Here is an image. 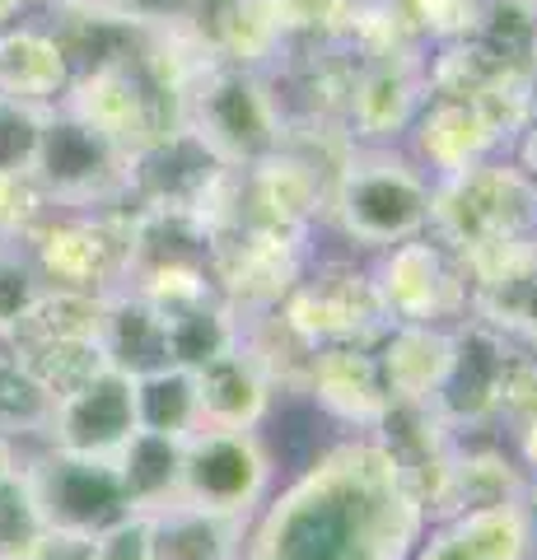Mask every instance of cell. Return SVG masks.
I'll list each match as a JSON object with an SVG mask.
<instances>
[{"instance_id": "1", "label": "cell", "mask_w": 537, "mask_h": 560, "mask_svg": "<svg viewBox=\"0 0 537 560\" xmlns=\"http://www.w3.org/2000/svg\"><path fill=\"white\" fill-rule=\"evenodd\" d=\"M421 504L378 440H351L304 471L257 523L244 560H407Z\"/></svg>"}, {"instance_id": "2", "label": "cell", "mask_w": 537, "mask_h": 560, "mask_svg": "<svg viewBox=\"0 0 537 560\" xmlns=\"http://www.w3.org/2000/svg\"><path fill=\"white\" fill-rule=\"evenodd\" d=\"M430 230L458 261L495 243L537 234V187L524 168L481 160L430 187Z\"/></svg>"}, {"instance_id": "3", "label": "cell", "mask_w": 537, "mask_h": 560, "mask_svg": "<svg viewBox=\"0 0 537 560\" xmlns=\"http://www.w3.org/2000/svg\"><path fill=\"white\" fill-rule=\"evenodd\" d=\"M183 127L192 131L211 160L224 168H253L281 150L285 121L271 98V84L257 70L215 61L183 94Z\"/></svg>"}, {"instance_id": "4", "label": "cell", "mask_w": 537, "mask_h": 560, "mask_svg": "<svg viewBox=\"0 0 537 560\" xmlns=\"http://www.w3.org/2000/svg\"><path fill=\"white\" fill-rule=\"evenodd\" d=\"M327 210L365 248H393L430 224V183L393 150H346Z\"/></svg>"}, {"instance_id": "5", "label": "cell", "mask_w": 537, "mask_h": 560, "mask_svg": "<svg viewBox=\"0 0 537 560\" xmlns=\"http://www.w3.org/2000/svg\"><path fill=\"white\" fill-rule=\"evenodd\" d=\"M127 230L131 201L108 210H51L24 234L47 290L108 300L127 285Z\"/></svg>"}, {"instance_id": "6", "label": "cell", "mask_w": 537, "mask_h": 560, "mask_svg": "<svg viewBox=\"0 0 537 560\" xmlns=\"http://www.w3.org/2000/svg\"><path fill=\"white\" fill-rule=\"evenodd\" d=\"M57 108L66 117H75L80 127H90L94 136L113 140L117 150H141L154 136H164L173 127H183V103L168 98L154 84L136 57L98 61L71 75Z\"/></svg>"}, {"instance_id": "7", "label": "cell", "mask_w": 537, "mask_h": 560, "mask_svg": "<svg viewBox=\"0 0 537 560\" xmlns=\"http://www.w3.org/2000/svg\"><path fill=\"white\" fill-rule=\"evenodd\" d=\"M127 150L80 127L75 117L51 108L43 150L33 164V183L51 210H108L127 206Z\"/></svg>"}, {"instance_id": "8", "label": "cell", "mask_w": 537, "mask_h": 560, "mask_svg": "<svg viewBox=\"0 0 537 560\" xmlns=\"http://www.w3.org/2000/svg\"><path fill=\"white\" fill-rule=\"evenodd\" d=\"M24 477L33 486V495H38V510L47 518V528L61 533V537L90 541L94 533L108 528V523L131 514L122 477H117V463L71 458V453L33 444L28 463H24Z\"/></svg>"}, {"instance_id": "9", "label": "cell", "mask_w": 537, "mask_h": 560, "mask_svg": "<svg viewBox=\"0 0 537 560\" xmlns=\"http://www.w3.org/2000/svg\"><path fill=\"white\" fill-rule=\"evenodd\" d=\"M271 481V458L253 430H197L183 440L178 504L248 518Z\"/></svg>"}, {"instance_id": "10", "label": "cell", "mask_w": 537, "mask_h": 560, "mask_svg": "<svg viewBox=\"0 0 537 560\" xmlns=\"http://www.w3.org/2000/svg\"><path fill=\"white\" fill-rule=\"evenodd\" d=\"M136 434H141V411H136V374L103 364L98 374L75 383L71 393L51 401L43 448L71 453V458L117 463Z\"/></svg>"}, {"instance_id": "11", "label": "cell", "mask_w": 537, "mask_h": 560, "mask_svg": "<svg viewBox=\"0 0 537 560\" xmlns=\"http://www.w3.org/2000/svg\"><path fill=\"white\" fill-rule=\"evenodd\" d=\"M304 234L281 230V224L244 220L234 230L215 234L211 276L224 304L234 313H262L276 308L285 294L304 280Z\"/></svg>"}, {"instance_id": "12", "label": "cell", "mask_w": 537, "mask_h": 560, "mask_svg": "<svg viewBox=\"0 0 537 560\" xmlns=\"http://www.w3.org/2000/svg\"><path fill=\"white\" fill-rule=\"evenodd\" d=\"M276 308H281V318L314 350L318 346H370L393 327L384 300H378L374 276H360L351 267H323L314 280H300Z\"/></svg>"}, {"instance_id": "13", "label": "cell", "mask_w": 537, "mask_h": 560, "mask_svg": "<svg viewBox=\"0 0 537 560\" xmlns=\"http://www.w3.org/2000/svg\"><path fill=\"white\" fill-rule=\"evenodd\" d=\"M388 323H440L467 304V276L440 238H407L374 276Z\"/></svg>"}, {"instance_id": "14", "label": "cell", "mask_w": 537, "mask_h": 560, "mask_svg": "<svg viewBox=\"0 0 537 560\" xmlns=\"http://www.w3.org/2000/svg\"><path fill=\"white\" fill-rule=\"evenodd\" d=\"M337 168L308 160L300 150H271L262 164L244 168V220L281 224V230L304 234V224L327 206Z\"/></svg>"}, {"instance_id": "15", "label": "cell", "mask_w": 537, "mask_h": 560, "mask_svg": "<svg viewBox=\"0 0 537 560\" xmlns=\"http://www.w3.org/2000/svg\"><path fill=\"white\" fill-rule=\"evenodd\" d=\"M510 337L487 323H467L454 331V364L435 393V416L448 430L458 425H477V420L495 416V393H500V370L510 360Z\"/></svg>"}, {"instance_id": "16", "label": "cell", "mask_w": 537, "mask_h": 560, "mask_svg": "<svg viewBox=\"0 0 537 560\" xmlns=\"http://www.w3.org/2000/svg\"><path fill=\"white\" fill-rule=\"evenodd\" d=\"M425 98V80L416 57H388V61H365L355 70L351 90H346V121L351 136L365 140H388L407 131Z\"/></svg>"}, {"instance_id": "17", "label": "cell", "mask_w": 537, "mask_h": 560, "mask_svg": "<svg viewBox=\"0 0 537 560\" xmlns=\"http://www.w3.org/2000/svg\"><path fill=\"white\" fill-rule=\"evenodd\" d=\"M71 75L75 66L43 14H24L20 24L0 28V94L5 98L57 108Z\"/></svg>"}, {"instance_id": "18", "label": "cell", "mask_w": 537, "mask_h": 560, "mask_svg": "<svg viewBox=\"0 0 537 560\" xmlns=\"http://www.w3.org/2000/svg\"><path fill=\"white\" fill-rule=\"evenodd\" d=\"M192 388L201 430H257V420L271 407V378L238 341L215 360L197 364Z\"/></svg>"}, {"instance_id": "19", "label": "cell", "mask_w": 537, "mask_h": 560, "mask_svg": "<svg viewBox=\"0 0 537 560\" xmlns=\"http://www.w3.org/2000/svg\"><path fill=\"white\" fill-rule=\"evenodd\" d=\"M308 388L337 420L360 430H374L393 407V393L384 374H378V360L365 346H318L314 370H308Z\"/></svg>"}, {"instance_id": "20", "label": "cell", "mask_w": 537, "mask_h": 560, "mask_svg": "<svg viewBox=\"0 0 537 560\" xmlns=\"http://www.w3.org/2000/svg\"><path fill=\"white\" fill-rule=\"evenodd\" d=\"M378 374H384L393 401H435L440 383L454 364V331L440 323H393L378 337Z\"/></svg>"}, {"instance_id": "21", "label": "cell", "mask_w": 537, "mask_h": 560, "mask_svg": "<svg viewBox=\"0 0 537 560\" xmlns=\"http://www.w3.org/2000/svg\"><path fill=\"white\" fill-rule=\"evenodd\" d=\"M416 145H421L425 164H435L444 178V173L481 164L500 140L472 108V98H435L425 113H416Z\"/></svg>"}, {"instance_id": "22", "label": "cell", "mask_w": 537, "mask_h": 560, "mask_svg": "<svg viewBox=\"0 0 537 560\" xmlns=\"http://www.w3.org/2000/svg\"><path fill=\"white\" fill-rule=\"evenodd\" d=\"M103 355L108 364L127 374H150L168 364V341H164V318L150 308L141 294L117 290L108 294V313H103Z\"/></svg>"}, {"instance_id": "23", "label": "cell", "mask_w": 537, "mask_h": 560, "mask_svg": "<svg viewBox=\"0 0 537 560\" xmlns=\"http://www.w3.org/2000/svg\"><path fill=\"white\" fill-rule=\"evenodd\" d=\"M154 518V556L160 560H238L244 518L206 514L192 504H168Z\"/></svg>"}, {"instance_id": "24", "label": "cell", "mask_w": 537, "mask_h": 560, "mask_svg": "<svg viewBox=\"0 0 537 560\" xmlns=\"http://www.w3.org/2000/svg\"><path fill=\"white\" fill-rule=\"evenodd\" d=\"M178 471H183V440H164V434H136V440L117 453V477H122L127 504L136 514H160L178 504Z\"/></svg>"}, {"instance_id": "25", "label": "cell", "mask_w": 537, "mask_h": 560, "mask_svg": "<svg viewBox=\"0 0 537 560\" xmlns=\"http://www.w3.org/2000/svg\"><path fill=\"white\" fill-rule=\"evenodd\" d=\"M201 28L215 43L220 61L244 66V70H257L285 47V33L271 14V0H220L211 10V24L201 20Z\"/></svg>"}, {"instance_id": "26", "label": "cell", "mask_w": 537, "mask_h": 560, "mask_svg": "<svg viewBox=\"0 0 537 560\" xmlns=\"http://www.w3.org/2000/svg\"><path fill=\"white\" fill-rule=\"evenodd\" d=\"M136 411H141V430L145 434H164V440H187L201 430L197 420V388H192V370L164 364L136 378Z\"/></svg>"}, {"instance_id": "27", "label": "cell", "mask_w": 537, "mask_h": 560, "mask_svg": "<svg viewBox=\"0 0 537 560\" xmlns=\"http://www.w3.org/2000/svg\"><path fill=\"white\" fill-rule=\"evenodd\" d=\"M472 43L500 70H533L537 75V0H481Z\"/></svg>"}, {"instance_id": "28", "label": "cell", "mask_w": 537, "mask_h": 560, "mask_svg": "<svg viewBox=\"0 0 537 560\" xmlns=\"http://www.w3.org/2000/svg\"><path fill=\"white\" fill-rule=\"evenodd\" d=\"M51 401L57 397L28 374V364L20 360L14 341L0 337V430L14 434V440H24V444H43Z\"/></svg>"}, {"instance_id": "29", "label": "cell", "mask_w": 537, "mask_h": 560, "mask_svg": "<svg viewBox=\"0 0 537 560\" xmlns=\"http://www.w3.org/2000/svg\"><path fill=\"white\" fill-rule=\"evenodd\" d=\"M505 500H524L514 467L500 453H454L448 463V486H444V510L440 514H463V510H481V504H505Z\"/></svg>"}, {"instance_id": "30", "label": "cell", "mask_w": 537, "mask_h": 560, "mask_svg": "<svg viewBox=\"0 0 537 560\" xmlns=\"http://www.w3.org/2000/svg\"><path fill=\"white\" fill-rule=\"evenodd\" d=\"M454 533L472 560H524V541H528L524 500L463 510L454 514Z\"/></svg>"}, {"instance_id": "31", "label": "cell", "mask_w": 537, "mask_h": 560, "mask_svg": "<svg viewBox=\"0 0 537 560\" xmlns=\"http://www.w3.org/2000/svg\"><path fill=\"white\" fill-rule=\"evenodd\" d=\"M472 308L477 323L505 331V337H524L537 350V261L518 276L472 285Z\"/></svg>"}, {"instance_id": "32", "label": "cell", "mask_w": 537, "mask_h": 560, "mask_svg": "<svg viewBox=\"0 0 537 560\" xmlns=\"http://www.w3.org/2000/svg\"><path fill=\"white\" fill-rule=\"evenodd\" d=\"M472 108L481 113L495 140H514L537 117V75L533 70H495L472 94Z\"/></svg>"}, {"instance_id": "33", "label": "cell", "mask_w": 537, "mask_h": 560, "mask_svg": "<svg viewBox=\"0 0 537 560\" xmlns=\"http://www.w3.org/2000/svg\"><path fill=\"white\" fill-rule=\"evenodd\" d=\"M47 518L24 471L0 481V560H33L47 547Z\"/></svg>"}, {"instance_id": "34", "label": "cell", "mask_w": 537, "mask_h": 560, "mask_svg": "<svg viewBox=\"0 0 537 560\" xmlns=\"http://www.w3.org/2000/svg\"><path fill=\"white\" fill-rule=\"evenodd\" d=\"M47 294V280L33 261L24 238H0V337H14L28 318L38 300Z\"/></svg>"}, {"instance_id": "35", "label": "cell", "mask_w": 537, "mask_h": 560, "mask_svg": "<svg viewBox=\"0 0 537 560\" xmlns=\"http://www.w3.org/2000/svg\"><path fill=\"white\" fill-rule=\"evenodd\" d=\"M47 121H51V108H43V103H24V98L0 94V173L33 178Z\"/></svg>"}, {"instance_id": "36", "label": "cell", "mask_w": 537, "mask_h": 560, "mask_svg": "<svg viewBox=\"0 0 537 560\" xmlns=\"http://www.w3.org/2000/svg\"><path fill=\"white\" fill-rule=\"evenodd\" d=\"M495 70L500 66L472 38H458V43H444V57L430 70V90H435V98H472Z\"/></svg>"}, {"instance_id": "37", "label": "cell", "mask_w": 537, "mask_h": 560, "mask_svg": "<svg viewBox=\"0 0 537 560\" xmlns=\"http://www.w3.org/2000/svg\"><path fill=\"white\" fill-rule=\"evenodd\" d=\"M285 38H341L351 0H271Z\"/></svg>"}, {"instance_id": "38", "label": "cell", "mask_w": 537, "mask_h": 560, "mask_svg": "<svg viewBox=\"0 0 537 560\" xmlns=\"http://www.w3.org/2000/svg\"><path fill=\"white\" fill-rule=\"evenodd\" d=\"M402 10L416 33H430L440 43L472 38L481 20V0H402Z\"/></svg>"}, {"instance_id": "39", "label": "cell", "mask_w": 537, "mask_h": 560, "mask_svg": "<svg viewBox=\"0 0 537 560\" xmlns=\"http://www.w3.org/2000/svg\"><path fill=\"white\" fill-rule=\"evenodd\" d=\"M90 560H160L154 556V518L150 514H122L103 533L90 537Z\"/></svg>"}, {"instance_id": "40", "label": "cell", "mask_w": 537, "mask_h": 560, "mask_svg": "<svg viewBox=\"0 0 537 560\" xmlns=\"http://www.w3.org/2000/svg\"><path fill=\"white\" fill-rule=\"evenodd\" d=\"M47 215V197L33 178L0 173V238H24Z\"/></svg>"}, {"instance_id": "41", "label": "cell", "mask_w": 537, "mask_h": 560, "mask_svg": "<svg viewBox=\"0 0 537 560\" xmlns=\"http://www.w3.org/2000/svg\"><path fill=\"white\" fill-rule=\"evenodd\" d=\"M495 411L510 420H533L537 416V355L510 350L505 370H500V393H495Z\"/></svg>"}, {"instance_id": "42", "label": "cell", "mask_w": 537, "mask_h": 560, "mask_svg": "<svg viewBox=\"0 0 537 560\" xmlns=\"http://www.w3.org/2000/svg\"><path fill=\"white\" fill-rule=\"evenodd\" d=\"M416 560H472V556H467V547L458 541L454 528H440L421 551H416Z\"/></svg>"}, {"instance_id": "43", "label": "cell", "mask_w": 537, "mask_h": 560, "mask_svg": "<svg viewBox=\"0 0 537 560\" xmlns=\"http://www.w3.org/2000/svg\"><path fill=\"white\" fill-rule=\"evenodd\" d=\"M28 453H33V444H24V440H14V434L0 430V481L14 477V471H24Z\"/></svg>"}, {"instance_id": "44", "label": "cell", "mask_w": 537, "mask_h": 560, "mask_svg": "<svg viewBox=\"0 0 537 560\" xmlns=\"http://www.w3.org/2000/svg\"><path fill=\"white\" fill-rule=\"evenodd\" d=\"M518 168H524V178L537 187V117L524 127V140H518Z\"/></svg>"}, {"instance_id": "45", "label": "cell", "mask_w": 537, "mask_h": 560, "mask_svg": "<svg viewBox=\"0 0 537 560\" xmlns=\"http://www.w3.org/2000/svg\"><path fill=\"white\" fill-rule=\"evenodd\" d=\"M524 518H528V541H524V560H537V486L524 490Z\"/></svg>"}, {"instance_id": "46", "label": "cell", "mask_w": 537, "mask_h": 560, "mask_svg": "<svg viewBox=\"0 0 537 560\" xmlns=\"http://www.w3.org/2000/svg\"><path fill=\"white\" fill-rule=\"evenodd\" d=\"M518 453H524V463L537 467V416L518 425Z\"/></svg>"}, {"instance_id": "47", "label": "cell", "mask_w": 537, "mask_h": 560, "mask_svg": "<svg viewBox=\"0 0 537 560\" xmlns=\"http://www.w3.org/2000/svg\"><path fill=\"white\" fill-rule=\"evenodd\" d=\"M38 5V0H0V28H10V24H20L24 14Z\"/></svg>"}, {"instance_id": "48", "label": "cell", "mask_w": 537, "mask_h": 560, "mask_svg": "<svg viewBox=\"0 0 537 560\" xmlns=\"http://www.w3.org/2000/svg\"><path fill=\"white\" fill-rule=\"evenodd\" d=\"M178 5H183V10H187V5H197V0H178Z\"/></svg>"}]
</instances>
